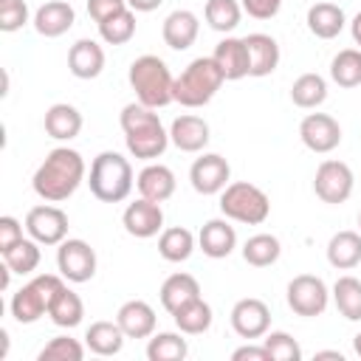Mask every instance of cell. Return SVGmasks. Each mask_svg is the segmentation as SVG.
Wrapping results in <instances>:
<instances>
[{"mask_svg": "<svg viewBox=\"0 0 361 361\" xmlns=\"http://www.w3.org/2000/svg\"><path fill=\"white\" fill-rule=\"evenodd\" d=\"M214 62L217 68L223 71L226 82H237V79H245L248 71H251V56H248V45L245 39L240 37H226L214 45Z\"/></svg>", "mask_w": 361, "mask_h": 361, "instance_id": "ac0fdd59", "label": "cell"}, {"mask_svg": "<svg viewBox=\"0 0 361 361\" xmlns=\"http://www.w3.org/2000/svg\"><path fill=\"white\" fill-rule=\"evenodd\" d=\"M48 316H51V322H54L56 327L71 330V327L82 324V319H85V305H82V299H79L76 290H71L68 285H62V290L54 296V302H51V307H48Z\"/></svg>", "mask_w": 361, "mask_h": 361, "instance_id": "4dcf8cb0", "label": "cell"}, {"mask_svg": "<svg viewBox=\"0 0 361 361\" xmlns=\"http://www.w3.org/2000/svg\"><path fill=\"white\" fill-rule=\"evenodd\" d=\"M197 31H200L197 14L189 11V8H175V11L166 14L164 28H161V37H164V42H166L172 51H186V48L195 45Z\"/></svg>", "mask_w": 361, "mask_h": 361, "instance_id": "ffe728a7", "label": "cell"}, {"mask_svg": "<svg viewBox=\"0 0 361 361\" xmlns=\"http://www.w3.org/2000/svg\"><path fill=\"white\" fill-rule=\"evenodd\" d=\"M121 8H127V0H87V14L96 20V25L113 14H118Z\"/></svg>", "mask_w": 361, "mask_h": 361, "instance_id": "bcb514c9", "label": "cell"}, {"mask_svg": "<svg viewBox=\"0 0 361 361\" xmlns=\"http://www.w3.org/2000/svg\"><path fill=\"white\" fill-rule=\"evenodd\" d=\"M316 358H336V361H344V355H341L338 350H319Z\"/></svg>", "mask_w": 361, "mask_h": 361, "instance_id": "f907efd6", "label": "cell"}, {"mask_svg": "<svg viewBox=\"0 0 361 361\" xmlns=\"http://www.w3.org/2000/svg\"><path fill=\"white\" fill-rule=\"evenodd\" d=\"M333 302L347 322H361V279L338 276L333 285Z\"/></svg>", "mask_w": 361, "mask_h": 361, "instance_id": "8d00e7d4", "label": "cell"}, {"mask_svg": "<svg viewBox=\"0 0 361 361\" xmlns=\"http://www.w3.org/2000/svg\"><path fill=\"white\" fill-rule=\"evenodd\" d=\"M279 254H282V243L274 234H265V231L262 234H254V237H248L243 243V259L248 265H254V268L274 265L279 259Z\"/></svg>", "mask_w": 361, "mask_h": 361, "instance_id": "e575fe53", "label": "cell"}, {"mask_svg": "<svg viewBox=\"0 0 361 361\" xmlns=\"http://www.w3.org/2000/svg\"><path fill=\"white\" fill-rule=\"evenodd\" d=\"M82 358H85V347L71 336H56L37 353V361H82Z\"/></svg>", "mask_w": 361, "mask_h": 361, "instance_id": "60d3db41", "label": "cell"}, {"mask_svg": "<svg viewBox=\"0 0 361 361\" xmlns=\"http://www.w3.org/2000/svg\"><path fill=\"white\" fill-rule=\"evenodd\" d=\"M195 251V234L183 226H169L158 237V254L166 262H186Z\"/></svg>", "mask_w": 361, "mask_h": 361, "instance_id": "1f68e13d", "label": "cell"}, {"mask_svg": "<svg viewBox=\"0 0 361 361\" xmlns=\"http://www.w3.org/2000/svg\"><path fill=\"white\" fill-rule=\"evenodd\" d=\"M228 178H231V166L217 152H203L200 158H195V164L189 169L192 189L197 195H220L228 186Z\"/></svg>", "mask_w": 361, "mask_h": 361, "instance_id": "7c38bea8", "label": "cell"}, {"mask_svg": "<svg viewBox=\"0 0 361 361\" xmlns=\"http://www.w3.org/2000/svg\"><path fill=\"white\" fill-rule=\"evenodd\" d=\"M121 226H124V231H127L130 237H135V240H149V237H155V234L164 228V209H161V203H155V200L138 197V200H133V203L124 209Z\"/></svg>", "mask_w": 361, "mask_h": 361, "instance_id": "9a60e30c", "label": "cell"}, {"mask_svg": "<svg viewBox=\"0 0 361 361\" xmlns=\"http://www.w3.org/2000/svg\"><path fill=\"white\" fill-rule=\"evenodd\" d=\"M330 79L338 87H358L361 85V48H344L330 62Z\"/></svg>", "mask_w": 361, "mask_h": 361, "instance_id": "f35d334b", "label": "cell"}, {"mask_svg": "<svg viewBox=\"0 0 361 361\" xmlns=\"http://www.w3.org/2000/svg\"><path fill=\"white\" fill-rule=\"evenodd\" d=\"M223 82H226V76L217 68L214 56H197L180 71V76H175L172 96L183 107H203L217 96Z\"/></svg>", "mask_w": 361, "mask_h": 361, "instance_id": "5b68a950", "label": "cell"}, {"mask_svg": "<svg viewBox=\"0 0 361 361\" xmlns=\"http://www.w3.org/2000/svg\"><path fill=\"white\" fill-rule=\"evenodd\" d=\"M42 127L51 138L56 141H71L82 133V113L68 104V102H56L45 110V118H42Z\"/></svg>", "mask_w": 361, "mask_h": 361, "instance_id": "484cf974", "label": "cell"}, {"mask_svg": "<svg viewBox=\"0 0 361 361\" xmlns=\"http://www.w3.org/2000/svg\"><path fill=\"white\" fill-rule=\"evenodd\" d=\"M85 180V158L71 147H56L45 155L31 178V189L45 203L68 200Z\"/></svg>", "mask_w": 361, "mask_h": 361, "instance_id": "6da1fadb", "label": "cell"}, {"mask_svg": "<svg viewBox=\"0 0 361 361\" xmlns=\"http://www.w3.org/2000/svg\"><path fill=\"white\" fill-rule=\"evenodd\" d=\"M203 17H206V23H209L212 31L228 34V31H234L240 25L243 6H240V0H206Z\"/></svg>", "mask_w": 361, "mask_h": 361, "instance_id": "d590c367", "label": "cell"}, {"mask_svg": "<svg viewBox=\"0 0 361 361\" xmlns=\"http://www.w3.org/2000/svg\"><path fill=\"white\" fill-rule=\"evenodd\" d=\"M262 344L271 353V361H299L302 358V347L290 333L271 330V333L262 336Z\"/></svg>", "mask_w": 361, "mask_h": 361, "instance_id": "b9f144b4", "label": "cell"}, {"mask_svg": "<svg viewBox=\"0 0 361 361\" xmlns=\"http://www.w3.org/2000/svg\"><path fill=\"white\" fill-rule=\"evenodd\" d=\"M243 39H245L248 56H251V71H248V76L262 79V76L274 73L276 65H279V42H276L271 34H262V31L248 34V37H243Z\"/></svg>", "mask_w": 361, "mask_h": 361, "instance_id": "d4e9b609", "label": "cell"}, {"mask_svg": "<svg viewBox=\"0 0 361 361\" xmlns=\"http://www.w3.org/2000/svg\"><path fill=\"white\" fill-rule=\"evenodd\" d=\"M161 305H164V310L172 316L178 307H183L186 302H192V299H197L200 296V285H197V279L192 276V274H172V276H166L164 279V285H161Z\"/></svg>", "mask_w": 361, "mask_h": 361, "instance_id": "83f0119b", "label": "cell"}, {"mask_svg": "<svg viewBox=\"0 0 361 361\" xmlns=\"http://www.w3.org/2000/svg\"><path fill=\"white\" fill-rule=\"evenodd\" d=\"M231 361H271V353L265 344H243L231 353Z\"/></svg>", "mask_w": 361, "mask_h": 361, "instance_id": "7dc6e473", "label": "cell"}, {"mask_svg": "<svg viewBox=\"0 0 361 361\" xmlns=\"http://www.w3.org/2000/svg\"><path fill=\"white\" fill-rule=\"evenodd\" d=\"M135 186H138V195L147 197V200H155V203H164L175 195V172L164 164H147L138 178H135Z\"/></svg>", "mask_w": 361, "mask_h": 361, "instance_id": "603a6c76", "label": "cell"}, {"mask_svg": "<svg viewBox=\"0 0 361 361\" xmlns=\"http://www.w3.org/2000/svg\"><path fill=\"white\" fill-rule=\"evenodd\" d=\"M31 23H34V28H37L39 37L56 39V37H62L65 31L73 28L76 11H73V6L65 3V0H48V3H42V6L34 11V20H31Z\"/></svg>", "mask_w": 361, "mask_h": 361, "instance_id": "e0dca14e", "label": "cell"}, {"mask_svg": "<svg viewBox=\"0 0 361 361\" xmlns=\"http://www.w3.org/2000/svg\"><path fill=\"white\" fill-rule=\"evenodd\" d=\"M299 138L310 152L327 155L341 144V127L327 113H307L299 124Z\"/></svg>", "mask_w": 361, "mask_h": 361, "instance_id": "4fadbf2b", "label": "cell"}, {"mask_svg": "<svg viewBox=\"0 0 361 361\" xmlns=\"http://www.w3.org/2000/svg\"><path fill=\"white\" fill-rule=\"evenodd\" d=\"M282 3L285 0H240L243 11L248 17H254V20H271V17H276L279 8H282Z\"/></svg>", "mask_w": 361, "mask_h": 361, "instance_id": "ee69618b", "label": "cell"}, {"mask_svg": "<svg viewBox=\"0 0 361 361\" xmlns=\"http://www.w3.org/2000/svg\"><path fill=\"white\" fill-rule=\"evenodd\" d=\"M124 330L118 327V322H93L90 327H87V333H85V347L90 350V353H96V355H102V358H107V355H118L121 353V347H124Z\"/></svg>", "mask_w": 361, "mask_h": 361, "instance_id": "4316f807", "label": "cell"}, {"mask_svg": "<svg viewBox=\"0 0 361 361\" xmlns=\"http://www.w3.org/2000/svg\"><path fill=\"white\" fill-rule=\"evenodd\" d=\"M161 3H164V0H127V6H130L133 11H141V14H147V11H155Z\"/></svg>", "mask_w": 361, "mask_h": 361, "instance_id": "c3c4849f", "label": "cell"}, {"mask_svg": "<svg viewBox=\"0 0 361 361\" xmlns=\"http://www.w3.org/2000/svg\"><path fill=\"white\" fill-rule=\"evenodd\" d=\"M327 99V79L319 73H302L290 85V102L302 110H316Z\"/></svg>", "mask_w": 361, "mask_h": 361, "instance_id": "d6a6232c", "label": "cell"}, {"mask_svg": "<svg viewBox=\"0 0 361 361\" xmlns=\"http://www.w3.org/2000/svg\"><path fill=\"white\" fill-rule=\"evenodd\" d=\"M25 231L39 245H59L68 237V214L54 203L34 206L25 214Z\"/></svg>", "mask_w": 361, "mask_h": 361, "instance_id": "8fae6325", "label": "cell"}, {"mask_svg": "<svg viewBox=\"0 0 361 361\" xmlns=\"http://www.w3.org/2000/svg\"><path fill=\"white\" fill-rule=\"evenodd\" d=\"M358 228H361V212H358Z\"/></svg>", "mask_w": 361, "mask_h": 361, "instance_id": "f5cc1de1", "label": "cell"}, {"mask_svg": "<svg viewBox=\"0 0 361 361\" xmlns=\"http://www.w3.org/2000/svg\"><path fill=\"white\" fill-rule=\"evenodd\" d=\"M99 37L107 42V45H124L135 37V11L127 6L121 8L118 14L107 17L99 23Z\"/></svg>", "mask_w": 361, "mask_h": 361, "instance_id": "ab89813d", "label": "cell"}, {"mask_svg": "<svg viewBox=\"0 0 361 361\" xmlns=\"http://www.w3.org/2000/svg\"><path fill=\"white\" fill-rule=\"evenodd\" d=\"M220 212L228 220L245 226H262L271 214V200L259 186L248 180H234L220 192Z\"/></svg>", "mask_w": 361, "mask_h": 361, "instance_id": "52a82bcc", "label": "cell"}, {"mask_svg": "<svg viewBox=\"0 0 361 361\" xmlns=\"http://www.w3.org/2000/svg\"><path fill=\"white\" fill-rule=\"evenodd\" d=\"M350 34H353V42L361 48V11H358V14L350 20Z\"/></svg>", "mask_w": 361, "mask_h": 361, "instance_id": "681fc988", "label": "cell"}, {"mask_svg": "<svg viewBox=\"0 0 361 361\" xmlns=\"http://www.w3.org/2000/svg\"><path fill=\"white\" fill-rule=\"evenodd\" d=\"M327 262L338 271H350L361 262V231H336L327 243Z\"/></svg>", "mask_w": 361, "mask_h": 361, "instance_id": "f1b7e54d", "label": "cell"}, {"mask_svg": "<svg viewBox=\"0 0 361 361\" xmlns=\"http://www.w3.org/2000/svg\"><path fill=\"white\" fill-rule=\"evenodd\" d=\"M96 251L90 248V243L79 240V237H65L56 248V268L59 274L73 282V285H82V282H90L96 276Z\"/></svg>", "mask_w": 361, "mask_h": 361, "instance_id": "9c48e42d", "label": "cell"}, {"mask_svg": "<svg viewBox=\"0 0 361 361\" xmlns=\"http://www.w3.org/2000/svg\"><path fill=\"white\" fill-rule=\"evenodd\" d=\"M212 138V130H209V121L195 116V113H183L172 121L169 127V141L180 149V152H203L206 144Z\"/></svg>", "mask_w": 361, "mask_h": 361, "instance_id": "2e32d148", "label": "cell"}, {"mask_svg": "<svg viewBox=\"0 0 361 361\" xmlns=\"http://www.w3.org/2000/svg\"><path fill=\"white\" fill-rule=\"evenodd\" d=\"M68 71L76 79H96L104 71V48L96 39H76L68 51Z\"/></svg>", "mask_w": 361, "mask_h": 361, "instance_id": "7402d4cb", "label": "cell"}, {"mask_svg": "<svg viewBox=\"0 0 361 361\" xmlns=\"http://www.w3.org/2000/svg\"><path fill=\"white\" fill-rule=\"evenodd\" d=\"M231 327L245 341L262 338L271 327V307L257 296H245L231 307Z\"/></svg>", "mask_w": 361, "mask_h": 361, "instance_id": "5bb4252c", "label": "cell"}, {"mask_svg": "<svg viewBox=\"0 0 361 361\" xmlns=\"http://www.w3.org/2000/svg\"><path fill=\"white\" fill-rule=\"evenodd\" d=\"M127 82L135 90V99L152 110L175 102V96H172L175 76H172L169 65L155 54H144V56L133 59V65L127 71Z\"/></svg>", "mask_w": 361, "mask_h": 361, "instance_id": "3957f363", "label": "cell"}, {"mask_svg": "<svg viewBox=\"0 0 361 361\" xmlns=\"http://www.w3.org/2000/svg\"><path fill=\"white\" fill-rule=\"evenodd\" d=\"M133 166L130 161L121 155V152H113V149H104L93 158L90 164V178H87V186H90V195L102 203H121L130 197L133 192Z\"/></svg>", "mask_w": 361, "mask_h": 361, "instance_id": "277c9868", "label": "cell"}, {"mask_svg": "<svg viewBox=\"0 0 361 361\" xmlns=\"http://www.w3.org/2000/svg\"><path fill=\"white\" fill-rule=\"evenodd\" d=\"M353 186H355V178H353V169L344 161L327 158V161L319 164L316 178H313V192H316L319 200H324L330 206H338L353 195Z\"/></svg>", "mask_w": 361, "mask_h": 361, "instance_id": "30bf717a", "label": "cell"}, {"mask_svg": "<svg viewBox=\"0 0 361 361\" xmlns=\"http://www.w3.org/2000/svg\"><path fill=\"white\" fill-rule=\"evenodd\" d=\"M116 322H118V327L124 330L127 338H149L155 333V324H158L152 305L144 302V299L124 302L116 313Z\"/></svg>", "mask_w": 361, "mask_h": 361, "instance_id": "44dd1931", "label": "cell"}, {"mask_svg": "<svg viewBox=\"0 0 361 361\" xmlns=\"http://www.w3.org/2000/svg\"><path fill=\"white\" fill-rule=\"evenodd\" d=\"M0 257H3V262H6L14 274H20V276L34 274V271L39 268V259H42V254H39V243H37L34 237H23V240L14 243L11 248L0 251Z\"/></svg>", "mask_w": 361, "mask_h": 361, "instance_id": "836d02e7", "label": "cell"}, {"mask_svg": "<svg viewBox=\"0 0 361 361\" xmlns=\"http://www.w3.org/2000/svg\"><path fill=\"white\" fill-rule=\"evenodd\" d=\"M65 282L68 279L62 274H37L31 282H25L17 293H11V302H8V310H11L14 322H20V324L39 322L48 313L54 296L62 290Z\"/></svg>", "mask_w": 361, "mask_h": 361, "instance_id": "8992f818", "label": "cell"}, {"mask_svg": "<svg viewBox=\"0 0 361 361\" xmlns=\"http://www.w3.org/2000/svg\"><path fill=\"white\" fill-rule=\"evenodd\" d=\"M197 245L206 257L212 259H226L234 248H237V231L234 226L228 223V217H214V220H206L200 234H197Z\"/></svg>", "mask_w": 361, "mask_h": 361, "instance_id": "d6986e66", "label": "cell"}, {"mask_svg": "<svg viewBox=\"0 0 361 361\" xmlns=\"http://www.w3.org/2000/svg\"><path fill=\"white\" fill-rule=\"evenodd\" d=\"M353 350H355V355L361 358V333H355V336H353Z\"/></svg>", "mask_w": 361, "mask_h": 361, "instance_id": "816d5d0a", "label": "cell"}, {"mask_svg": "<svg viewBox=\"0 0 361 361\" xmlns=\"http://www.w3.org/2000/svg\"><path fill=\"white\" fill-rule=\"evenodd\" d=\"M118 124L124 130V144L133 158L138 161H155L169 147V133L164 130L158 113L141 102H130L121 107Z\"/></svg>", "mask_w": 361, "mask_h": 361, "instance_id": "7a4b0ae2", "label": "cell"}, {"mask_svg": "<svg viewBox=\"0 0 361 361\" xmlns=\"http://www.w3.org/2000/svg\"><path fill=\"white\" fill-rule=\"evenodd\" d=\"M28 23V3L25 0H0V31L14 34Z\"/></svg>", "mask_w": 361, "mask_h": 361, "instance_id": "7bdbcfd3", "label": "cell"}, {"mask_svg": "<svg viewBox=\"0 0 361 361\" xmlns=\"http://www.w3.org/2000/svg\"><path fill=\"white\" fill-rule=\"evenodd\" d=\"M189 355V344L180 333H152L147 341L149 361H183Z\"/></svg>", "mask_w": 361, "mask_h": 361, "instance_id": "74e56055", "label": "cell"}, {"mask_svg": "<svg viewBox=\"0 0 361 361\" xmlns=\"http://www.w3.org/2000/svg\"><path fill=\"white\" fill-rule=\"evenodd\" d=\"M288 307L296 313V316H305V319H313V316H322L327 310V302H330V290L324 285L322 276H313V274H299L288 282Z\"/></svg>", "mask_w": 361, "mask_h": 361, "instance_id": "ba28073f", "label": "cell"}, {"mask_svg": "<svg viewBox=\"0 0 361 361\" xmlns=\"http://www.w3.org/2000/svg\"><path fill=\"white\" fill-rule=\"evenodd\" d=\"M305 23H307V31H310L313 37H319V39H333V37H338V34L344 31L347 14H344L341 6L322 0V3H313V6L307 8V20H305Z\"/></svg>", "mask_w": 361, "mask_h": 361, "instance_id": "cb8c5ba5", "label": "cell"}, {"mask_svg": "<svg viewBox=\"0 0 361 361\" xmlns=\"http://www.w3.org/2000/svg\"><path fill=\"white\" fill-rule=\"evenodd\" d=\"M172 319H175V327H178L183 336H200V333H206V330L212 327L214 313H212V305H209L203 296H197V299L186 302L183 307H178V310L172 313Z\"/></svg>", "mask_w": 361, "mask_h": 361, "instance_id": "f546056e", "label": "cell"}, {"mask_svg": "<svg viewBox=\"0 0 361 361\" xmlns=\"http://www.w3.org/2000/svg\"><path fill=\"white\" fill-rule=\"evenodd\" d=\"M20 240H23V226H20V220L11 217V214H3V217H0V251L11 248V245L20 243Z\"/></svg>", "mask_w": 361, "mask_h": 361, "instance_id": "f6af8a7d", "label": "cell"}]
</instances>
